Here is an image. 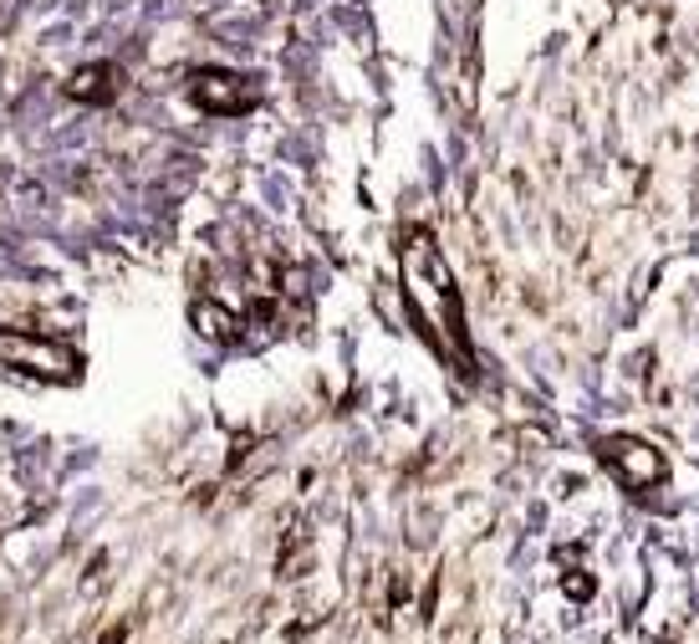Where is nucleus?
I'll return each instance as SVG.
<instances>
[{"instance_id": "20e7f679", "label": "nucleus", "mask_w": 699, "mask_h": 644, "mask_svg": "<svg viewBox=\"0 0 699 644\" xmlns=\"http://www.w3.org/2000/svg\"><path fill=\"white\" fill-rule=\"evenodd\" d=\"M117 87H123V72L108 67V62H92V67H77V72H72L67 92H72L77 102H108V98H117Z\"/></svg>"}, {"instance_id": "f257e3e1", "label": "nucleus", "mask_w": 699, "mask_h": 644, "mask_svg": "<svg viewBox=\"0 0 699 644\" xmlns=\"http://www.w3.org/2000/svg\"><path fill=\"white\" fill-rule=\"evenodd\" d=\"M0 358H5L11 369H26V373H36V379H51V384L77 379V354H72V348L36 338V333H16V327L0 333Z\"/></svg>"}, {"instance_id": "7ed1b4c3", "label": "nucleus", "mask_w": 699, "mask_h": 644, "mask_svg": "<svg viewBox=\"0 0 699 644\" xmlns=\"http://www.w3.org/2000/svg\"><path fill=\"white\" fill-rule=\"evenodd\" d=\"M195 102L210 108V113H235V108H246V87L230 72H200L195 77Z\"/></svg>"}, {"instance_id": "39448f33", "label": "nucleus", "mask_w": 699, "mask_h": 644, "mask_svg": "<svg viewBox=\"0 0 699 644\" xmlns=\"http://www.w3.org/2000/svg\"><path fill=\"white\" fill-rule=\"evenodd\" d=\"M195 327H200L204 338L230 343L235 338V312H225L220 302H200V307H195Z\"/></svg>"}, {"instance_id": "f03ea898", "label": "nucleus", "mask_w": 699, "mask_h": 644, "mask_svg": "<svg viewBox=\"0 0 699 644\" xmlns=\"http://www.w3.org/2000/svg\"><path fill=\"white\" fill-rule=\"evenodd\" d=\"M608 460H613L617 471L628 475L633 486H653V481L664 475V460H659V450H649L644 441H608Z\"/></svg>"}]
</instances>
